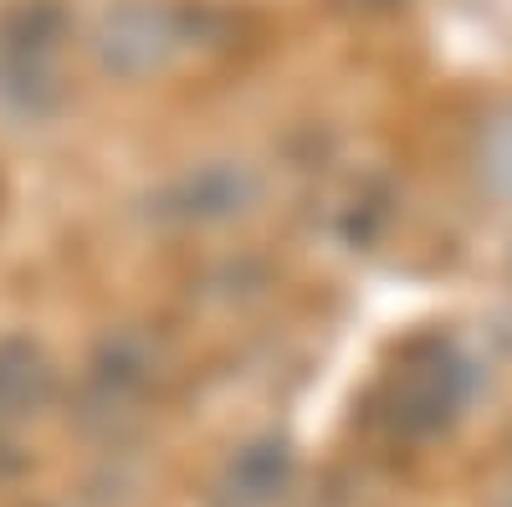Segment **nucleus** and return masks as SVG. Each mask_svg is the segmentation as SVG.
<instances>
[{
    "mask_svg": "<svg viewBox=\"0 0 512 507\" xmlns=\"http://www.w3.org/2000/svg\"><path fill=\"white\" fill-rule=\"evenodd\" d=\"M477 374L451 344H425L405 354V364L384 379L379 390V420L395 436H436L472 400Z\"/></svg>",
    "mask_w": 512,
    "mask_h": 507,
    "instance_id": "1",
    "label": "nucleus"
},
{
    "mask_svg": "<svg viewBox=\"0 0 512 507\" xmlns=\"http://www.w3.org/2000/svg\"><path fill=\"white\" fill-rule=\"evenodd\" d=\"M195 41V16L169 0H123L103 11L93 31V52L113 77H149L164 72Z\"/></svg>",
    "mask_w": 512,
    "mask_h": 507,
    "instance_id": "2",
    "label": "nucleus"
},
{
    "mask_svg": "<svg viewBox=\"0 0 512 507\" xmlns=\"http://www.w3.org/2000/svg\"><path fill=\"white\" fill-rule=\"evenodd\" d=\"M154 385H159V349L144 333H108L88 364V379H82V415H88V426L118 431L123 420L144 410Z\"/></svg>",
    "mask_w": 512,
    "mask_h": 507,
    "instance_id": "3",
    "label": "nucleus"
},
{
    "mask_svg": "<svg viewBox=\"0 0 512 507\" xmlns=\"http://www.w3.org/2000/svg\"><path fill=\"white\" fill-rule=\"evenodd\" d=\"M57 395V369L31 338H0V431L21 436Z\"/></svg>",
    "mask_w": 512,
    "mask_h": 507,
    "instance_id": "4",
    "label": "nucleus"
},
{
    "mask_svg": "<svg viewBox=\"0 0 512 507\" xmlns=\"http://www.w3.org/2000/svg\"><path fill=\"white\" fill-rule=\"evenodd\" d=\"M246 200H251V180L241 169H205V175H190L180 190H169L164 210L185 221H226Z\"/></svg>",
    "mask_w": 512,
    "mask_h": 507,
    "instance_id": "5",
    "label": "nucleus"
},
{
    "mask_svg": "<svg viewBox=\"0 0 512 507\" xmlns=\"http://www.w3.org/2000/svg\"><path fill=\"white\" fill-rule=\"evenodd\" d=\"M287 472H292V461L282 446L262 441V446H251L231 461V472H226V502L231 507H267L282 487H287Z\"/></svg>",
    "mask_w": 512,
    "mask_h": 507,
    "instance_id": "6",
    "label": "nucleus"
},
{
    "mask_svg": "<svg viewBox=\"0 0 512 507\" xmlns=\"http://www.w3.org/2000/svg\"><path fill=\"white\" fill-rule=\"evenodd\" d=\"M477 169L487 175V185L497 195L512 200V113H502V118L487 123V134L477 144Z\"/></svg>",
    "mask_w": 512,
    "mask_h": 507,
    "instance_id": "7",
    "label": "nucleus"
},
{
    "mask_svg": "<svg viewBox=\"0 0 512 507\" xmlns=\"http://www.w3.org/2000/svg\"><path fill=\"white\" fill-rule=\"evenodd\" d=\"M21 467H26V446H21V436L0 431V482H11Z\"/></svg>",
    "mask_w": 512,
    "mask_h": 507,
    "instance_id": "8",
    "label": "nucleus"
},
{
    "mask_svg": "<svg viewBox=\"0 0 512 507\" xmlns=\"http://www.w3.org/2000/svg\"><path fill=\"white\" fill-rule=\"evenodd\" d=\"M354 6H395V0H354Z\"/></svg>",
    "mask_w": 512,
    "mask_h": 507,
    "instance_id": "9",
    "label": "nucleus"
},
{
    "mask_svg": "<svg viewBox=\"0 0 512 507\" xmlns=\"http://www.w3.org/2000/svg\"><path fill=\"white\" fill-rule=\"evenodd\" d=\"M502 507H512V497H507V502H502Z\"/></svg>",
    "mask_w": 512,
    "mask_h": 507,
    "instance_id": "10",
    "label": "nucleus"
}]
</instances>
